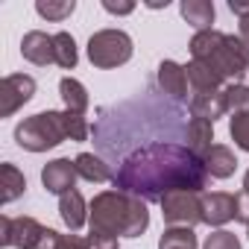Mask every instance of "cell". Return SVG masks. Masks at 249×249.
<instances>
[{
	"label": "cell",
	"instance_id": "obj_20",
	"mask_svg": "<svg viewBox=\"0 0 249 249\" xmlns=\"http://www.w3.org/2000/svg\"><path fill=\"white\" fill-rule=\"evenodd\" d=\"M59 97H62V103H65V111H73V114H82V117H85L91 100H88V91H85V85H82L79 79L65 76V79L59 82Z\"/></svg>",
	"mask_w": 249,
	"mask_h": 249
},
{
	"label": "cell",
	"instance_id": "obj_4",
	"mask_svg": "<svg viewBox=\"0 0 249 249\" xmlns=\"http://www.w3.org/2000/svg\"><path fill=\"white\" fill-rule=\"evenodd\" d=\"M191 59L208 65L223 82H240L243 73H249V47L240 36H229L220 30H205L191 38Z\"/></svg>",
	"mask_w": 249,
	"mask_h": 249
},
{
	"label": "cell",
	"instance_id": "obj_30",
	"mask_svg": "<svg viewBox=\"0 0 249 249\" xmlns=\"http://www.w3.org/2000/svg\"><path fill=\"white\" fill-rule=\"evenodd\" d=\"M59 240H62V231H56V229H44V234L38 237L36 249H56Z\"/></svg>",
	"mask_w": 249,
	"mask_h": 249
},
{
	"label": "cell",
	"instance_id": "obj_22",
	"mask_svg": "<svg viewBox=\"0 0 249 249\" xmlns=\"http://www.w3.org/2000/svg\"><path fill=\"white\" fill-rule=\"evenodd\" d=\"M53 53H56V65L65 68V71H73L76 62H79L76 41H73L71 33H56V36H53Z\"/></svg>",
	"mask_w": 249,
	"mask_h": 249
},
{
	"label": "cell",
	"instance_id": "obj_15",
	"mask_svg": "<svg viewBox=\"0 0 249 249\" xmlns=\"http://www.w3.org/2000/svg\"><path fill=\"white\" fill-rule=\"evenodd\" d=\"M202 164H205V170H208L211 179H229V176H234V170H237V159H234V153H231L226 144H214V147L202 156Z\"/></svg>",
	"mask_w": 249,
	"mask_h": 249
},
{
	"label": "cell",
	"instance_id": "obj_2",
	"mask_svg": "<svg viewBox=\"0 0 249 249\" xmlns=\"http://www.w3.org/2000/svg\"><path fill=\"white\" fill-rule=\"evenodd\" d=\"M88 226L108 237H141L150 226V211L144 199L111 188L94 194L88 202Z\"/></svg>",
	"mask_w": 249,
	"mask_h": 249
},
{
	"label": "cell",
	"instance_id": "obj_13",
	"mask_svg": "<svg viewBox=\"0 0 249 249\" xmlns=\"http://www.w3.org/2000/svg\"><path fill=\"white\" fill-rule=\"evenodd\" d=\"M59 217H62V223L71 231H79L88 223V202H85V196L76 188L59 196Z\"/></svg>",
	"mask_w": 249,
	"mask_h": 249
},
{
	"label": "cell",
	"instance_id": "obj_27",
	"mask_svg": "<svg viewBox=\"0 0 249 249\" xmlns=\"http://www.w3.org/2000/svg\"><path fill=\"white\" fill-rule=\"evenodd\" d=\"M202 249H240V240L234 231H226V229H217L205 237Z\"/></svg>",
	"mask_w": 249,
	"mask_h": 249
},
{
	"label": "cell",
	"instance_id": "obj_31",
	"mask_svg": "<svg viewBox=\"0 0 249 249\" xmlns=\"http://www.w3.org/2000/svg\"><path fill=\"white\" fill-rule=\"evenodd\" d=\"M237 196V214H234V220H240V223H246L249 226V194H234Z\"/></svg>",
	"mask_w": 249,
	"mask_h": 249
},
{
	"label": "cell",
	"instance_id": "obj_26",
	"mask_svg": "<svg viewBox=\"0 0 249 249\" xmlns=\"http://www.w3.org/2000/svg\"><path fill=\"white\" fill-rule=\"evenodd\" d=\"M223 91H226V103H229V111H231V114L249 111V85L231 82V85H226Z\"/></svg>",
	"mask_w": 249,
	"mask_h": 249
},
{
	"label": "cell",
	"instance_id": "obj_25",
	"mask_svg": "<svg viewBox=\"0 0 249 249\" xmlns=\"http://www.w3.org/2000/svg\"><path fill=\"white\" fill-rule=\"evenodd\" d=\"M229 135L243 153H249V111H237L229 117Z\"/></svg>",
	"mask_w": 249,
	"mask_h": 249
},
{
	"label": "cell",
	"instance_id": "obj_11",
	"mask_svg": "<svg viewBox=\"0 0 249 249\" xmlns=\"http://www.w3.org/2000/svg\"><path fill=\"white\" fill-rule=\"evenodd\" d=\"M21 56H24L30 65L47 68L50 62H56L53 36H47V33H41V30H30V33L21 38Z\"/></svg>",
	"mask_w": 249,
	"mask_h": 249
},
{
	"label": "cell",
	"instance_id": "obj_19",
	"mask_svg": "<svg viewBox=\"0 0 249 249\" xmlns=\"http://www.w3.org/2000/svg\"><path fill=\"white\" fill-rule=\"evenodd\" d=\"M211 147H214V123L202 120V117H191V123H188V150L196 159H202Z\"/></svg>",
	"mask_w": 249,
	"mask_h": 249
},
{
	"label": "cell",
	"instance_id": "obj_6",
	"mask_svg": "<svg viewBox=\"0 0 249 249\" xmlns=\"http://www.w3.org/2000/svg\"><path fill=\"white\" fill-rule=\"evenodd\" d=\"M161 217L170 226L194 229L202 223V194L196 191H173L161 199Z\"/></svg>",
	"mask_w": 249,
	"mask_h": 249
},
{
	"label": "cell",
	"instance_id": "obj_36",
	"mask_svg": "<svg viewBox=\"0 0 249 249\" xmlns=\"http://www.w3.org/2000/svg\"><path fill=\"white\" fill-rule=\"evenodd\" d=\"M246 234H249V226H246Z\"/></svg>",
	"mask_w": 249,
	"mask_h": 249
},
{
	"label": "cell",
	"instance_id": "obj_23",
	"mask_svg": "<svg viewBox=\"0 0 249 249\" xmlns=\"http://www.w3.org/2000/svg\"><path fill=\"white\" fill-rule=\"evenodd\" d=\"M159 249H196V234H194V229L170 226V229L161 231V237H159Z\"/></svg>",
	"mask_w": 249,
	"mask_h": 249
},
{
	"label": "cell",
	"instance_id": "obj_3",
	"mask_svg": "<svg viewBox=\"0 0 249 249\" xmlns=\"http://www.w3.org/2000/svg\"><path fill=\"white\" fill-rule=\"evenodd\" d=\"M88 123L73 111H38L15 126V141L27 153H47L62 141H85Z\"/></svg>",
	"mask_w": 249,
	"mask_h": 249
},
{
	"label": "cell",
	"instance_id": "obj_34",
	"mask_svg": "<svg viewBox=\"0 0 249 249\" xmlns=\"http://www.w3.org/2000/svg\"><path fill=\"white\" fill-rule=\"evenodd\" d=\"M240 38H243V44L249 47V15L240 18Z\"/></svg>",
	"mask_w": 249,
	"mask_h": 249
},
{
	"label": "cell",
	"instance_id": "obj_8",
	"mask_svg": "<svg viewBox=\"0 0 249 249\" xmlns=\"http://www.w3.org/2000/svg\"><path fill=\"white\" fill-rule=\"evenodd\" d=\"M36 97V79L27 73H9L0 82V117H12L24 103Z\"/></svg>",
	"mask_w": 249,
	"mask_h": 249
},
{
	"label": "cell",
	"instance_id": "obj_9",
	"mask_svg": "<svg viewBox=\"0 0 249 249\" xmlns=\"http://www.w3.org/2000/svg\"><path fill=\"white\" fill-rule=\"evenodd\" d=\"M76 164L71 159H53L41 167V185L47 194H68L76 188Z\"/></svg>",
	"mask_w": 249,
	"mask_h": 249
},
{
	"label": "cell",
	"instance_id": "obj_33",
	"mask_svg": "<svg viewBox=\"0 0 249 249\" xmlns=\"http://www.w3.org/2000/svg\"><path fill=\"white\" fill-rule=\"evenodd\" d=\"M229 9H231L237 18H246V15H249V3H240V0H229Z\"/></svg>",
	"mask_w": 249,
	"mask_h": 249
},
{
	"label": "cell",
	"instance_id": "obj_1",
	"mask_svg": "<svg viewBox=\"0 0 249 249\" xmlns=\"http://www.w3.org/2000/svg\"><path fill=\"white\" fill-rule=\"evenodd\" d=\"M208 170L202 159H196L188 147L170 141H153L132 150L114 173V188L132 194L144 202H161L173 191H196L208 188Z\"/></svg>",
	"mask_w": 249,
	"mask_h": 249
},
{
	"label": "cell",
	"instance_id": "obj_12",
	"mask_svg": "<svg viewBox=\"0 0 249 249\" xmlns=\"http://www.w3.org/2000/svg\"><path fill=\"white\" fill-rule=\"evenodd\" d=\"M156 79H159V88L167 94V97H173V100H188V73H185V65H179V62H173V59H164L161 65H159V73H156Z\"/></svg>",
	"mask_w": 249,
	"mask_h": 249
},
{
	"label": "cell",
	"instance_id": "obj_35",
	"mask_svg": "<svg viewBox=\"0 0 249 249\" xmlns=\"http://www.w3.org/2000/svg\"><path fill=\"white\" fill-rule=\"evenodd\" d=\"M243 194H249V170H246V176H243Z\"/></svg>",
	"mask_w": 249,
	"mask_h": 249
},
{
	"label": "cell",
	"instance_id": "obj_29",
	"mask_svg": "<svg viewBox=\"0 0 249 249\" xmlns=\"http://www.w3.org/2000/svg\"><path fill=\"white\" fill-rule=\"evenodd\" d=\"M56 249H91V246H88V237L71 231V234H62V240H59Z\"/></svg>",
	"mask_w": 249,
	"mask_h": 249
},
{
	"label": "cell",
	"instance_id": "obj_28",
	"mask_svg": "<svg viewBox=\"0 0 249 249\" xmlns=\"http://www.w3.org/2000/svg\"><path fill=\"white\" fill-rule=\"evenodd\" d=\"M85 237H88V246H91V249H120L117 237H108V234H97V231H91V234H85Z\"/></svg>",
	"mask_w": 249,
	"mask_h": 249
},
{
	"label": "cell",
	"instance_id": "obj_32",
	"mask_svg": "<svg viewBox=\"0 0 249 249\" xmlns=\"http://www.w3.org/2000/svg\"><path fill=\"white\" fill-rule=\"evenodd\" d=\"M103 9L111 15H129V12H135V3H111V0H106Z\"/></svg>",
	"mask_w": 249,
	"mask_h": 249
},
{
	"label": "cell",
	"instance_id": "obj_18",
	"mask_svg": "<svg viewBox=\"0 0 249 249\" xmlns=\"http://www.w3.org/2000/svg\"><path fill=\"white\" fill-rule=\"evenodd\" d=\"M73 164H76L79 179H85V182H94V185H100V182H114L111 167H108L100 156H94V153H79V156L73 159Z\"/></svg>",
	"mask_w": 249,
	"mask_h": 249
},
{
	"label": "cell",
	"instance_id": "obj_7",
	"mask_svg": "<svg viewBox=\"0 0 249 249\" xmlns=\"http://www.w3.org/2000/svg\"><path fill=\"white\" fill-rule=\"evenodd\" d=\"M47 226H41L36 217H0V246H15V249H36L38 237Z\"/></svg>",
	"mask_w": 249,
	"mask_h": 249
},
{
	"label": "cell",
	"instance_id": "obj_17",
	"mask_svg": "<svg viewBox=\"0 0 249 249\" xmlns=\"http://www.w3.org/2000/svg\"><path fill=\"white\" fill-rule=\"evenodd\" d=\"M185 73H188V85L194 94H208V91H223V79L202 62H188L185 65Z\"/></svg>",
	"mask_w": 249,
	"mask_h": 249
},
{
	"label": "cell",
	"instance_id": "obj_14",
	"mask_svg": "<svg viewBox=\"0 0 249 249\" xmlns=\"http://www.w3.org/2000/svg\"><path fill=\"white\" fill-rule=\"evenodd\" d=\"M179 12H182V18H185L196 33L214 30L217 9H214L211 0H182V3H179Z\"/></svg>",
	"mask_w": 249,
	"mask_h": 249
},
{
	"label": "cell",
	"instance_id": "obj_16",
	"mask_svg": "<svg viewBox=\"0 0 249 249\" xmlns=\"http://www.w3.org/2000/svg\"><path fill=\"white\" fill-rule=\"evenodd\" d=\"M229 111V103H226V91H208V94H194L191 97V114L194 117H202V120H217Z\"/></svg>",
	"mask_w": 249,
	"mask_h": 249
},
{
	"label": "cell",
	"instance_id": "obj_5",
	"mask_svg": "<svg viewBox=\"0 0 249 249\" xmlns=\"http://www.w3.org/2000/svg\"><path fill=\"white\" fill-rule=\"evenodd\" d=\"M135 53L132 38L123 30H100L88 38V62L100 71H114L126 65Z\"/></svg>",
	"mask_w": 249,
	"mask_h": 249
},
{
	"label": "cell",
	"instance_id": "obj_21",
	"mask_svg": "<svg viewBox=\"0 0 249 249\" xmlns=\"http://www.w3.org/2000/svg\"><path fill=\"white\" fill-rule=\"evenodd\" d=\"M0 199H3V205H9V202H15L24 191H27V179H24V173L15 167V164H9V161H3L0 164Z\"/></svg>",
	"mask_w": 249,
	"mask_h": 249
},
{
	"label": "cell",
	"instance_id": "obj_10",
	"mask_svg": "<svg viewBox=\"0 0 249 249\" xmlns=\"http://www.w3.org/2000/svg\"><path fill=\"white\" fill-rule=\"evenodd\" d=\"M237 214V196L226 191L202 194V223L208 226H226Z\"/></svg>",
	"mask_w": 249,
	"mask_h": 249
},
{
	"label": "cell",
	"instance_id": "obj_24",
	"mask_svg": "<svg viewBox=\"0 0 249 249\" xmlns=\"http://www.w3.org/2000/svg\"><path fill=\"white\" fill-rule=\"evenodd\" d=\"M73 9H76L73 0H38L36 3V12L47 21H65L73 15Z\"/></svg>",
	"mask_w": 249,
	"mask_h": 249
}]
</instances>
